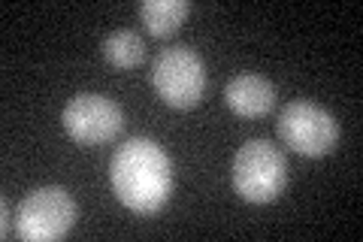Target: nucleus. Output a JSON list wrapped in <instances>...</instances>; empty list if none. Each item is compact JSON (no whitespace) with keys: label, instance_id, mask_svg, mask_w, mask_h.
Here are the masks:
<instances>
[{"label":"nucleus","instance_id":"f257e3e1","mask_svg":"<svg viewBox=\"0 0 363 242\" xmlns=\"http://www.w3.org/2000/svg\"><path fill=\"white\" fill-rule=\"evenodd\" d=\"M109 185L121 206L136 215H152L173 194V164L155 140L133 136L112 155Z\"/></svg>","mask_w":363,"mask_h":242},{"label":"nucleus","instance_id":"f03ea898","mask_svg":"<svg viewBox=\"0 0 363 242\" xmlns=\"http://www.w3.org/2000/svg\"><path fill=\"white\" fill-rule=\"evenodd\" d=\"M288 182L285 155L269 140H248L233 158V191L245 203H272Z\"/></svg>","mask_w":363,"mask_h":242},{"label":"nucleus","instance_id":"7ed1b4c3","mask_svg":"<svg viewBox=\"0 0 363 242\" xmlns=\"http://www.w3.org/2000/svg\"><path fill=\"white\" fill-rule=\"evenodd\" d=\"M152 85L167 106L191 109L206 91V64L188 45H173L157 55L152 67Z\"/></svg>","mask_w":363,"mask_h":242},{"label":"nucleus","instance_id":"20e7f679","mask_svg":"<svg viewBox=\"0 0 363 242\" xmlns=\"http://www.w3.org/2000/svg\"><path fill=\"white\" fill-rule=\"evenodd\" d=\"M279 140L306 158L330 155L339 143V121L333 112L312 100H294L279 112Z\"/></svg>","mask_w":363,"mask_h":242},{"label":"nucleus","instance_id":"39448f33","mask_svg":"<svg viewBox=\"0 0 363 242\" xmlns=\"http://www.w3.org/2000/svg\"><path fill=\"white\" fill-rule=\"evenodd\" d=\"M73 224H76V203L58 185L30 191L16 212V236L28 242L61 239L70 233Z\"/></svg>","mask_w":363,"mask_h":242},{"label":"nucleus","instance_id":"423d86ee","mask_svg":"<svg viewBox=\"0 0 363 242\" xmlns=\"http://www.w3.org/2000/svg\"><path fill=\"white\" fill-rule=\"evenodd\" d=\"M64 131L79 145H104L112 143L124 128V115L116 100L104 94H76L64 106Z\"/></svg>","mask_w":363,"mask_h":242},{"label":"nucleus","instance_id":"0eeeda50","mask_svg":"<svg viewBox=\"0 0 363 242\" xmlns=\"http://www.w3.org/2000/svg\"><path fill=\"white\" fill-rule=\"evenodd\" d=\"M224 103L242 119H260L276 106V88L257 73H240L224 85Z\"/></svg>","mask_w":363,"mask_h":242},{"label":"nucleus","instance_id":"6e6552de","mask_svg":"<svg viewBox=\"0 0 363 242\" xmlns=\"http://www.w3.org/2000/svg\"><path fill=\"white\" fill-rule=\"evenodd\" d=\"M188 0H145L140 6V18L155 37H169L188 18Z\"/></svg>","mask_w":363,"mask_h":242},{"label":"nucleus","instance_id":"1a4fd4ad","mask_svg":"<svg viewBox=\"0 0 363 242\" xmlns=\"http://www.w3.org/2000/svg\"><path fill=\"white\" fill-rule=\"evenodd\" d=\"M104 57L118 70H130L145 61V43L136 31H112L104 40Z\"/></svg>","mask_w":363,"mask_h":242},{"label":"nucleus","instance_id":"9d476101","mask_svg":"<svg viewBox=\"0 0 363 242\" xmlns=\"http://www.w3.org/2000/svg\"><path fill=\"white\" fill-rule=\"evenodd\" d=\"M0 206H4V230H0V233H4V236H9V233H13V227H9V203L4 200Z\"/></svg>","mask_w":363,"mask_h":242}]
</instances>
